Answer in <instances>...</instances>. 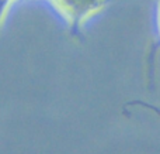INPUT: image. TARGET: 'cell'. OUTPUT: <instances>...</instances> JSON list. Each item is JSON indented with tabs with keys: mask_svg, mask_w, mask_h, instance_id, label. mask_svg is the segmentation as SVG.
Here are the masks:
<instances>
[{
	"mask_svg": "<svg viewBox=\"0 0 160 154\" xmlns=\"http://www.w3.org/2000/svg\"><path fill=\"white\" fill-rule=\"evenodd\" d=\"M107 2L108 0H49L73 31H79L83 23L96 14Z\"/></svg>",
	"mask_w": 160,
	"mask_h": 154,
	"instance_id": "1",
	"label": "cell"
},
{
	"mask_svg": "<svg viewBox=\"0 0 160 154\" xmlns=\"http://www.w3.org/2000/svg\"><path fill=\"white\" fill-rule=\"evenodd\" d=\"M10 2H13V0H10Z\"/></svg>",
	"mask_w": 160,
	"mask_h": 154,
	"instance_id": "4",
	"label": "cell"
},
{
	"mask_svg": "<svg viewBox=\"0 0 160 154\" xmlns=\"http://www.w3.org/2000/svg\"><path fill=\"white\" fill-rule=\"evenodd\" d=\"M156 24H158V34H159V40H160V0L158 3V13H156Z\"/></svg>",
	"mask_w": 160,
	"mask_h": 154,
	"instance_id": "3",
	"label": "cell"
},
{
	"mask_svg": "<svg viewBox=\"0 0 160 154\" xmlns=\"http://www.w3.org/2000/svg\"><path fill=\"white\" fill-rule=\"evenodd\" d=\"M11 2L10 0H0V27L3 24V20L6 17V13H7L8 7H10Z\"/></svg>",
	"mask_w": 160,
	"mask_h": 154,
	"instance_id": "2",
	"label": "cell"
}]
</instances>
